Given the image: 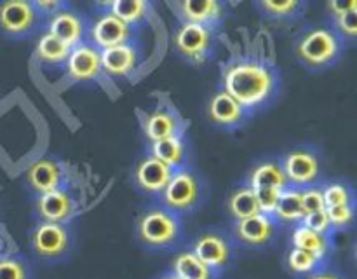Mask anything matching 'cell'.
Returning <instances> with one entry per match:
<instances>
[{"label": "cell", "instance_id": "cell-27", "mask_svg": "<svg viewBox=\"0 0 357 279\" xmlns=\"http://www.w3.org/2000/svg\"><path fill=\"white\" fill-rule=\"evenodd\" d=\"M70 51L72 49L66 44H63L61 40H58L56 37H52L51 33H44L37 42V47H35V54L40 61L47 63V65H63L68 59Z\"/></svg>", "mask_w": 357, "mask_h": 279}, {"label": "cell", "instance_id": "cell-26", "mask_svg": "<svg viewBox=\"0 0 357 279\" xmlns=\"http://www.w3.org/2000/svg\"><path fill=\"white\" fill-rule=\"evenodd\" d=\"M227 209H229L230 216L234 220H244L250 218V216H255L260 213V208H258V201L255 192L251 190L248 185L244 187H239L237 190H234L230 194L229 202H227Z\"/></svg>", "mask_w": 357, "mask_h": 279}, {"label": "cell", "instance_id": "cell-20", "mask_svg": "<svg viewBox=\"0 0 357 279\" xmlns=\"http://www.w3.org/2000/svg\"><path fill=\"white\" fill-rule=\"evenodd\" d=\"M248 187L253 192L284 190L288 187V181L282 173L281 164L275 163V160H265V163H260L253 167Z\"/></svg>", "mask_w": 357, "mask_h": 279}, {"label": "cell", "instance_id": "cell-37", "mask_svg": "<svg viewBox=\"0 0 357 279\" xmlns=\"http://www.w3.org/2000/svg\"><path fill=\"white\" fill-rule=\"evenodd\" d=\"M33 3V9L37 10L38 16H49L51 17L52 14H56L58 10H61L63 7H66L63 2H56V0H37Z\"/></svg>", "mask_w": 357, "mask_h": 279}, {"label": "cell", "instance_id": "cell-28", "mask_svg": "<svg viewBox=\"0 0 357 279\" xmlns=\"http://www.w3.org/2000/svg\"><path fill=\"white\" fill-rule=\"evenodd\" d=\"M150 6L145 0H115L110 3V9L108 13L114 14L117 20H121L122 23H126L128 27H135L139 24L149 14Z\"/></svg>", "mask_w": 357, "mask_h": 279}, {"label": "cell", "instance_id": "cell-10", "mask_svg": "<svg viewBox=\"0 0 357 279\" xmlns=\"http://www.w3.org/2000/svg\"><path fill=\"white\" fill-rule=\"evenodd\" d=\"M132 37V28L128 27L126 23H122L121 20L114 16L110 13H103L89 30V38L91 45L98 49V51H103V49L115 47V45L129 44Z\"/></svg>", "mask_w": 357, "mask_h": 279}, {"label": "cell", "instance_id": "cell-31", "mask_svg": "<svg viewBox=\"0 0 357 279\" xmlns=\"http://www.w3.org/2000/svg\"><path fill=\"white\" fill-rule=\"evenodd\" d=\"M258 7H260L267 16L274 17V20H289V17L296 16L303 6L298 0H284V2L264 0V2L258 3Z\"/></svg>", "mask_w": 357, "mask_h": 279}, {"label": "cell", "instance_id": "cell-22", "mask_svg": "<svg viewBox=\"0 0 357 279\" xmlns=\"http://www.w3.org/2000/svg\"><path fill=\"white\" fill-rule=\"evenodd\" d=\"M291 244L293 248H298V250L309 251L314 257H317L319 260L326 262L328 255H330V236H324V234L316 232V230L309 229L305 225H296L295 230L291 234Z\"/></svg>", "mask_w": 357, "mask_h": 279}, {"label": "cell", "instance_id": "cell-40", "mask_svg": "<svg viewBox=\"0 0 357 279\" xmlns=\"http://www.w3.org/2000/svg\"><path fill=\"white\" fill-rule=\"evenodd\" d=\"M159 279H178V278H176V276H174V274H171V272H166V274L160 276Z\"/></svg>", "mask_w": 357, "mask_h": 279}, {"label": "cell", "instance_id": "cell-18", "mask_svg": "<svg viewBox=\"0 0 357 279\" xmlns=\"http://www.w3.org/2000/svg\"><path fill=\"white\" fill-rule=\"evenodd\" d=\"M26 181L38 195L58 190L63 183V171L58 163L51 159H40L31 164L26 171Z\"/></svg>", "mask_w": 357, "mask_h": 279}, {"label": "cell", "instance_id": "cell-33", "mask_svg": "<svg viewBox=\"0 0 357 279\" xmlns=\"http://www.w3.org/2000/svg\"><path fill=\"white\" fill-rule=\"evenodd\" d=\"M333 21H335V30H333L335 33H337L342 40H344V38L352 40L357 33V3L354 7H351L347 13L335 17Z\"/></svg>", "mask_w": 357, "mask_h": 279}, {"label": "cell", "instance_id": "cell-36", "mask_svg": "<svg viewBox=\"0 0 357 279\" xmlns=\"http://www.w3.org/2000/svg\"><path fill=\"white\" fill-rule=\"evenodd\" d=\"M302 225L309 227V229L316 230V232L319 234H324V236H330L331 232V225H330V220H328L326 209H323V211L309 213V215H303Z\"/></svg>", "mask_w": 357, "mask_h": 279}, {"label": "cell", "instance_id": "cell-39", "mask_svg": "<svg viewBox=\"0 0 357 279\" xmlns=\"http://www.w3.org/2000/svg\"><path fill=\"white\" fill-rule=\"evenodd\" d=\"M303 279H345V278L340 274V272L330 271V269H321V271L314 272V274L307 276V278Z\"/></svg>", "mask_w": 357, "mask_h": 279}, {"label": "cell", "instance_id": "cell-17", "mask_svg": "<svg viewBox=\"0 0 357 279\" xmlns=\"http://www.w3.org/2000/svg\"><path fill=\"white\" fill-rule=\"evenodd\" d=\"M37 213L42 222H51L65 225L73 213V202L68 192L52 190L37 197Z\"/></svg>", "mask_w": 357, "mask_h": 279}, {"label": "cell", "instance_id": "cell-7", "mask_svg": "<svg viewBox=\"0 0 357 279\" xmlns=\"http://www.w3.org/2000/svg\"><path fill=\"white\" fill-rule=\"evenodd\" d=\"M190 251L199 258V260L204 262L216 276H218L223 269L229 267V264L232 262L234 257L232 243H230L229 237L223 236L222 232L201 234V236L195 237V241L192 243Z\"/></svg>", "mask_w": 357, "mask_h": 279}, {"label": "cell", "instance_id": "cell-30", "mask_svg": "<svg viewBox=\"0 0 357 279\" xmlns=\"http://www.w3.org/2000/svg\"><path fill=\"white\" fill-rule=\"evenodd\" d=\"M324 199V206L326 208H335V206H345V204H354L352 201V190L342 181H333L328 183L321 188Z\"/></svg>", "mask_w": 357, "mask_h": 279}, {"label": "cell", "instance_id": "cell-2", "mask_svg": "<svg viewBox=\"0 0 357 279\" xmlns=\"http://www.w3.org/2000/svg\"><path fill=\"white\" fill-rule=\"evenodd\" d=\"M342 38L331 28L314 27L296 40L295 52L310 70H323L333 65L342 54Z\"/></svg>", "mask_w": 357, "mask_h": 279}, {"label": "cell", "instance_id": "cell-12", "mask_svg": "<svg viewBox=\"0 0 357 279\" xmlns=\"http://www.w3.org/2000/svg\"><path fill=\"white\" fill-rule=\"evenodd\" d=\"M47 33L61 40L63 44L68 45L70 49L84 44L86 37V23L82 17L73 10L63 7L56 14H52L47 21Z\"/></svg>", "mask_w": 357, "mask_h": 279}, {"label": "cell", "instance_id": "cell-16", "mask_svg": "<svg viewBox=\"0 0 357 279\" xmlns=\"http://www.w3.org/2000/svg\"><path fill=\"white\" fill-rule=\"evenodd\" d=\"M208 117L215 126L225 129H234L243 124L248 117V112L237 103L234 98L220 91L209 100Z\"/></svg>", "mask_w": 357, "mask_h": 279}, {"label": "cell", "instance_id": "cell-3", "mask_svg": "<svg viewBox=\"0 0 357 279\" xmlns=\"http://www.w3.org/2000/svg\"><path fill=\"white\" fill-rule=\"evenodd\" d=\"M136 236L139 243L150 250L171 248L181 236L180 218L164 206H153L146 209L136 222Z\"/></svg>", "mask_w": 357, "mask_h": 279}, {"label": "cell", "instance_id": "cell-6", "mask_svg": "<svg viewBox=\"0 0 357 279\" xmlns=\"http://www.w3.org/2000/svg\"><path fill=\"white\" fill-rule=\"evenodd\" d=\"M31 250L42 260H58L70 250V234L65 225L40 222L31 232Z\"/></svg>", "mask_w": 357, "mask_h": 279}, {"label": "cell", "instance_id": "cell-29", "mask_svg": "<svg viewBox=\"0 0 357 279\" xmlns=\"http://www.w3.org/2000/svg\"><path fill=\"white\" fill-rule=\"evenodd\" d=\"M326 262L319 260L317 257H314L309 251L298 250V248H291L286 257V265H288V271L291 274L300 276V278H307V276L314 274V272L324 269Z\"/></svg>", "mask_w": 357, "mask_h": 279}, {"label": "cell", "instance_id": "cell-5", "mask_svg": "<svg viewBox=\"0 0 357 279\" xmlns=\"http://www.w3.org/2000/svg\"><path fill=\"white\" fill-rule=\"evenodd\" d=\"M174 51L190 63H202L209 58L213 49L211 28L201 24L181 23L173 35Z\"/></svg>", "mask_w": 357, "mask_h": 279}, {"label": "cell", "instance_id": "cell-24", "mask_svg": "<svg viewBox=\"0 0 357 279\" xmlns=\"http://www.w3.org/2000/svg\"><path fill=\"white\" fill-rule=\"evenodd\" d=\"M171 274L176 276L178 279H216V274L199 260L190 250H183L176 253L171 264Z\"/></svg>", "mask_w": 357, "mask_h": 279}, {"label": "cell", "instance_id": "cell-38", "mask_svg": "<svg viewBox=\"0 0 357 279\" xmlns=\"http://www.w3.org/2000/svg\"><path fill=\"white\" fill-rule=\"evenodd\" d=\"M356 6V2H338V0H331L330 3H328V10H330V14H331V17H338V16H342V14L344 13H347L349 9H351V7H354Z\"/></svg>", "mask_w": 357, "mask_h": 279}, {"label": "cell", "instance_id": "cell-4", "mask_svg": "<svg viewBox=\"0 0 357 279\" xmlns=\"http://www.w3.org/2000/svg\"><path fill=\"white\" fill-rule=\"evenodd\" d=\"M201 195V187H199V180L190 169H174L171 174V180L167 181L166 188L162 190L160 197H162V206L174 215L178 213L190 211L195 208Z\"/></svg>", "mask_w": 357, "mask_h": 279}, {"label": "cell", "instance_id": "cell-11", "mask_svg": "<svg viewBox=\"0 0 357 279\" xmlns=\"http://www.w3.org/2000/svg\"><path fill=\"white\" fill-rule=\"evenodd\" d=\"M275 234V222L267 215L250 216V218L237 220L232 225V236L237 243L250 248H261L272 241Z\"/></svg>", "mask_w": 357, "mask_h": 279}, {"label": "cell", "instance_id": "cell-9", "mask_svg": "<svg viewBox=\"0 0 357 279\" xmlns=\"http://www.w3.org/2000/svg\"><path fill=\"white\" fill-rule=\"evenodd\" d=\"M38 14L33 3L24 0H9L0 3V30L10 37L26 35L37 27Z\"/></svg>", "mask_w": 357, "mask_h": 279}, {"label": "cell", "instance_id": "cell-13", "mask_svg": "<svg viewBox=\"0 0 357 279\" xmlns=\"http://www.w3.org/2000/svg\"><path fill=\"white\" fill-rule=\"evenodd\" d=\"M173 7L183 23L201 24L208 28L215 27L225 16L223 3L215 0H181L173 3Z\"/></svg>", "mask_w": 357, "mask_h": 279}, {"label": "cell", "instance_id": "cell-15", "mask_svg": "<svg viewBox=\"0 0 357 279\" xmlns=\"http://www.w3.org/2000/svg\"><path fill=\"white\" fill-rule=\"evenodd\" d=\"M173 169L162 164L160 160L153 159L152 156L139 160L135 169V181L143 192L152 195H160L166 188L167 181L171 180Z\"/></svg>", "mask_w": 357, "mask_h": 279}, {"label": "cell", "instance_id": "cell-23", "mask_svg": "<svg viewBox=\"0 0 357 279\" xmlns=\"http://www.w3.org/2000/svg\"><path fill=\"white\" fill-rule=\"evenodd\" d=\"M303 208H302V188L288 185L279 195L278 206L272 215L274 222L281 223H302Z\"/></svg>", "mask_w": 357, "mask_h": 279}, {"label": "cell", "instance_id": "cell-34", "mask_svg": "<svg viewBox=\"0 0 357 279\" xmlns=\"http://www.w3.org/2000/svg\"><path fill=\"white\" fill-rule=\"evenodd\" d=\"M328 220H330L331 230L347 229L354 222V204L335 206V208H326Z\"/></svg>", "mask_w": 357, "mask_h": 279}, {"label": "cell", "instance_id": "cell-32", "mask_svg": "<svg viewBox=\"0 0 357 279\" xmlns=\"http://www.w3.org/2000/svg\"><path fill=\"white\" fill-rule=\"evenodd\" d=\"M0 279H30L26 262L16 257L0 258Z\"/></svg>", "mask_w": 357, "mask_h": 279}, {"label": "cell", "instance_id": "cell-14", "mask_svg": "<svg viewBox=\"0 0 357 279\" xmlns=\"http://www.w3.org/2000/svg\"><path fill=\"white\" fill-rule=\"evenodd\" d=\"M100 51L91 44H80L70 51L66 59V73L75 82H87L100 75Z\"/></svg>", "mask_w": 357, "mask_h": 279}, {"label": "cell", "instance_id": "cell-8", "mask_svg": "<svg viewBox=\"0 0 357 279\" xmlns=\"http://www.w3.org/2000/svg\"><path fill=\"white\" fill-rule=\"evenodd\" d=\"M288 185L296 188L312 187L319 178V160L310 150H293L281 164Z\"/></svg>", "mask_w": 357, "mask_h": 279}, {"label": "cell", "instance_id": "cell-25", "mask_svg": "<svg viewBox=\"0 0 357 279\" xmlns=\"http://www.w3.org/2000/svg\"><path fill=\"white\" fill-rule=\"evenodd\" d=\"M150 156L160 160L171 169H180L185 159V143L181 136H171V138L160 140L150 145Z\"/></svg>", "mask_w": 357, "mask_h": 279}, {"label": "cell", "instance_id": "cell-19", "mask_svg": "<svg viewBox=\"0 0 357 279\" xmlns=\"http://www.w3.org/2000/svg\"><path fill=\"white\" fill-rule=\"evenodd\" d=\"M101 70L114 77H126L138 65V51L132 44L115 45L100 51Z\"/></svg>", "mask_w": 357, "mask_h": 279}, {"label": "cell", "instance_id": "cell-21", "mask_svg": "<svg viewBox=\"0 0 357 279\" xmlns=\"http://www.w3.org/2000/svg\"><path fill=\"white\" fill-rule=\"evenodd\" d=\"M143 129H145V135L150 140V143H155L160 140L171 138V136H180L181 124L180 119L173 112L159 108V110L146 115Z\"/></svg>", "mask_w": 357, "mask_h": 279}, {"label": "cell", "instance_id": "cell-1", "mask_svg": "<svg viewBox=\"0 0 357 279\" xmlns=\"http://www.w3.org/2000/svg\"><path fill=\"white\" fill-rule=\"evenodd\" d=\"M278 86L275 70L260 61H237L223 73V93L234 98L246 112H253L268 103Z\"/></svg>", "mask_w": 357, "mask_h": 279}, {"label": "cell", "instance_id": "cell-35", "mask_svg": "<svg viewBox=\"0 0 357 279\" xmlns=\"http://www.w3.org/2000/svg\"><path fill=\"white\" fill-rule=\"evenodd\" d=\"M302 208H303V215H309V213H316V211H323V209H326L321 187L312 185V187L302 188Z\"/></svg>", "mask_w": 357, "mask_h": 279}]
</instances>
